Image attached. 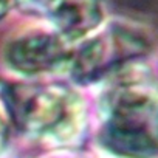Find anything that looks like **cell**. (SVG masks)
<instances>
[{
    "mask_svg": "<svg viewBox=\"0 0 158 158\" xmlns=\"http://www.w3.org/2000/svg\"><path fill=\"white\" fill-rule=\"evenodd\" d=\"M109 77L101 101L102 144L127 158L158 155V84L141 64H127Z\"/></svg>",
    "mask_w": 158,
    "mask_h": 158,
    "instance_id": "cell-1",
    "label": "cell"
},
{
    "mask_svg": "<svg viewBox=\"0 0 158 158\" xmlns=\"http://www.w3.org/2000/svg\"><path fill=\"white\" fill-rule=\"evenodd\" d=\"M8 109L22 132L56 144L74 139L85 121L81 95L62 84L14 87Z\"/></svg>",
    "mask_w": 158,
    "mask_h": 158,
    "instance_id": "cell-2",
    "label": "cell"
},
{
    "mask_svg": "<svg viewBox=\"0 0 158 158\" xmlns=\"http://www.w3.org/2000/svg\"><path fill=\"white\" fill-rule=\"evenodd\" d=\"M147 51V40L124 25H110L84 39L73 51L70 73L77 82H93L139 59Z\"/></svg>",
    "mask_w": 158,
    "mask_h": 158,
    "instance_id": "cell-3",
    "label": "cell"
},
{
    "mask_svg": "<svg viewBox=\"0 0 158 158\" xmlns=\"http://www.w3.org/2000/svg\"><path fill=\"white\" fill-rule=\"evenodd\" d=\"M57 31L30 30L10 40L5 59L11 70L23 76H40L64 68L70 70L73 51Z\"/></svg>",
    "mask_w": 158,
    "mask_h": 158,
    "instance_id": "cell-4",
    "label": "cell"
},
{
    "mask_svg": "<svg viewBox=\"0 0 158 158\" xmlns=\"http://www.w3.org/2000/svg\"><path fill=\"white\" fill-rule=\"evenodd\" d=\"M54 31L70 44L82 42L102 25L104 0H51L47 13Z\"/></svg>",
    "mask_w": 158,
    "mask_h": 158,
    "instance_id": "cell-5",
    "label": "cell"
},
{
    "mask_svg": "<svg viewBox=\"0 0 158 158\" xmlns=\"http://www.w3.org/2000/svg\"><path fill=\"white\" fill-rule=\"evenodd\" d=\"M11 112L8 109V104H5L0 99V152L6 146L8 136H10V123H11Z\"/></svg>",
    "mask_w": 158,
    "mask_h": 158,
    "instance_id": "cell-6",
    "label": "cell"
},
{
    "mask_svg": "<svg viewBox=\"0 0 158 158\" xmlns=\"http://www.w3.org/2000/svg\"><path fill=\"white\" fill-rule=\"evenodd\" d=\"M14 2L20 10H25L28 13H47V8L51 0H14Z\"/></svg>",
    "mask_w": 158,
    "mask_h": 158,
    "instance_id": "cell-7",
    "label": "cell"
},
{
    "mask_svg": "<svg viewBox=\"0 0 158 158\" xmlns=\"http://www.w3.org/2000/svg\"><path fill=\"white\" fill-rule=\"evenodd\" d=\"M10 2H11V0H0V19H2V17L8 13V10H10Z\"/></svg>",
    "mask_w": 158,
    "mask_h": 158,
    "instance_id": "cell-8",
    "label": "cell"
}]
</instances>
